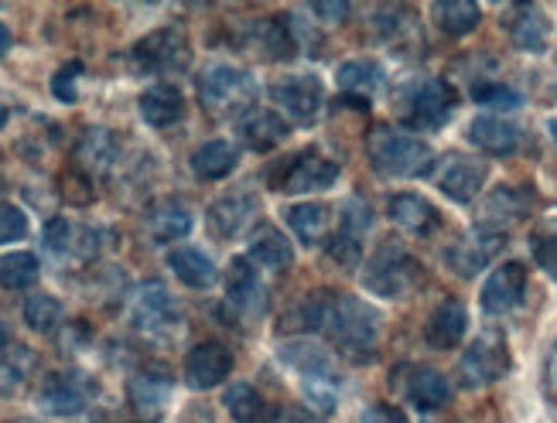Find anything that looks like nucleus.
Instances as JSON below:
<instances>
[{"label": "nucleus", "instance_id": "obj_47", "mask_svg": "<svg viewBox=\"0 0 557 423\" xmlns=\"http://www.w3.org/2000/svg\"><path fill=\"white\" fill-rule=\"evenodd\" d=\"M21 386H24V365L4 359L0 362V396H14L21 393Z\"/></svg>", "mask_w": 557, "mask_h": 423}, {"label": "nucleus", "instance_id": "obj_38", "mask_svg": "<svg viewBox=\"0 0 557 423\" xmlns=\"http://www.w3.org/2000/svg\"><path fill=\"white\" fill-rule=\"evenodd\" d=\"M325 222H329V209L319 202H301V206H290L287 209V226L301 242L314 246L325 233Z\"/></svg>", "mask_w": 557, "mask_h": 423}, {"label": "nucleus", "instance_id": "obj_48", "mask_svg": "<svg viewBox=\"0 0 557 423\" xmlns=\"http://www.w3.org/2000/svg\"><path fill=\"white\" fill-rule=\"evenodd\" d=\"M544 396L550 407H557V341L547 348V359H544Z\"/></svg>", "mask_w": 557, "mask_h": 423}, {"label": "nucleus", "instance_id": "obj_11", "mask_svg": "<svg viewBox=\"0 0 557 423\" xmlns=\"http://www.w3.org/2000/svg\"><path fill=\"white\" fill-rule=\"evenodd\" d=\"M175 380L164 365H144L127 380V410L134 423H158L172 400Z\"/></svg>", "mask_w": 557, "mask_h": 423}, {"label": "nucleus", "instance_id": "obj_44", "mask_svg": "<svg viewBox=\"0 0 557 423\" xmlns=\"http://www.w3.org/2000/svg\"><path fill=\"white\" fill-rule=\"evenodd\" d=\"M72 236H76V226L72 222H65V219H52L45 226V242H48V250L52 253H69L72 250Z\"/></svg>", "mask_w": 557, "mask_h": 423}, {"label": "nucleus", "instance_id": "obj_50", "mask_svg": "<svg viewBox=\"0 0 557 423\" xmlns=\"http://www.w3.org/2000/svg\"><path fill=\"white\" fill-rule=\"evenodd\" d=\"M274 423H322V420L314 416L311 410H305V407H281Z\"/></svg>", "mask_w": 557, "mask_h": 423}, {"label": "nucleus", "instance_id": "obj_12", "mask_svg": "<svg viewBox=\"0 0 557 423\" xmlns=\"http://www.w3.org/2000/svg\"><path fill=\"white\" fill-rule=\"evenodd\" d=\"M506 250V236L493 233V229H469L466 236H458L448 250H445V266L455 273V277L472 281L475 273L486 270L499 253Z\"/></svg>", "mask_w": 557, "mask_h": 423}, {"label": "nucleus", "instance_id": "obj_49", "mask_svg": "<svg viewBox=\"0 0 557 423\" xmlns=\"http://www.w3.org/2000/svg\"><path fill=\"white\" fill-rule=\"evenodd\" d=\"M314 17H322L329 28H335V24H343L349 17V4H311L308 8Z\"/></svg>", "mask_w": 557, "mask_h": 423}, {"label": "nucleus", "instance_id": "obj_30", "mask_svg": "<svg viewBox=\"0 0 557 423\" xmlns=\"http://www.w3.org/2000/svg\"><path fill=\"white\" fill-rule=\"evenodd\" d=\"M168 266H172L175 277L191 287V290H209L215 284V263L196 250V246H178V250L168 253Z\"/></svg>", "mask_w": 557, "mask_h": 423}, {"label": "nucleus", "instance_id": "obj_43", "mask_svg": "<svg viewBox=\"0 0 557 423\" xmlns=\"http://www.w3.org/2000/svg\"><path fill=\"white\" fill-rule=\"evenodd\" d=\"M28 233V215H24L17 206H0V242H14Z\"/></svg>", "mask_w": 557, "mask_h": 423}, {"label": "nucleus", "instance_id": "obj_25", "mask_svg": "<svg viewBox=\"0 0 557 423\" xmlns=\"http://www.w3.org/2000/svg\"><path fill=\"white\" fill-rule=\"evenodd\" d=\"M137 107H140V116L148 127L164 130V127H175V123L185 116V96L172 83H154L140 92Z\"/></svg>", "mask_w": 557, "mask_h": 423}, {"label": "nucleus", "instance_id": "obj_37", "mask_svg": "<svg viewBox=\"0 0 557 423\" xmlns=\"http://www.w3.org/2000/svg\"><path fill=\"white\" fill-rule=\"evenodd\" d=\"M38 273H41V263L35 253H8L0 257V287L4 290H28L32 284H38Z\"/></svg>", "mask_w": 557, "mask_h": 423}, {"label": "nucleus", "instance_id": "obj_17", "mask_svg": "<svg viewBox=\"0 0 557 423\" xmlns=\"http://www.w3.org/2000/svg\"><path fill=\"white\" fill-rule=\"evenodd\" d=\"M523 294H527V266L510 260V263L496 266L486 277L482 294H479V304L490 318H499V314L517 311L520 301H523Z\"/></svg>", "mask_w": 557, "mask_h": 423}, {"label": "nucleus", "instance_id": "obj_4", "mask_svg": "<svg viewBox=\"0 0 557 423\" xmlns=\"http://www.w3.org/2000/svg\"><path fill=\"white\" fill-rule=\"evenodd\" d=\"M458 96L445 79H414L400 89V120L410 130H442L455 113Z\"/></svg>", "mask_w": 557, "mask_h": 423}, {"label": "nucleus", "instance_id": "obj_35", "mask_svg": "<svg viewBox=\"0 0 557 423\" xmlns=\"http://www.w3.org/2000/svg\"><path fill=\"white\" fill-rule=\"evenodd\" d=\"M253 41L260 48V55L263 59H271V62H287V59H295V35H290V24L284 17H268V21H260L257 24V32H253Z\"/></svg>", "mask_w": 557, "mask_h": 423}, {"label": "nucleus", "instance_id": "obj_20", "mask_svg": "<svg viewBox=\"0 0 557 423\" xmlns=\"http://www.w3.org/2000/svg\"><path fill=\"white\" fill-rule=\"evenodd\" d=\"M116 158H120V144L113 137V130H107V127H89L76 140V167L86 174V178H107Z\"/></svg>", "mask_w": 557, "mask_h": 423}, {"label": "nucleus", "instance_id": "obj_51", "mask_svg": "<svg viewBox=\"0 0 557 423\" xmlns=\"http://www.w3.org/2000/svg\"><path fill=\"white\" fill-rule=\"evenodd\" d=\"M11 41H14V38H11V28H8L4 21H0V59H4V55L11 52Z\"/></svg>", "mask_w": 557, "mask_h": 423}, {"label": "nucleus", "instance_id": "obj_13", "mask_svg": "<svg viewBox=\"0 0 557 423\" xmlns=\"http://www.w3.org/2000/svg\"><path fill=\"white\" fill-rule=\"evenodd\" d=\"M534 206H537V195L530 191L527 185H520V188L517 185H499V188H493L486 198H482L475 226L506 236V229L517 226V222H523L530 212H534Z\"/></svg>", "mask_w": 557, "mask_h": 423}, {"label": "nucleus", "instance_id": "obj_7", "mask_svg": "<svg viewBox=\"0 0 557 423\" xmlns=\"http://www.w3.org/2000/svg\"><path fill=\"white\" fill-rule=\"evenodd\" d=\"M127 314H131V325L140 335H151V338H168V335H175L182 325V311L175 304V297L161 281L140 284L131 294Z\"/></svg>", "mask_w": 557, "mask_h": 423}, {"label": "nucleus", "instance_id": "obj_28", "mask_svg": "<svg viewBox=\"0 0 557 423\" xmlns=\"http://www.w3.org/2000/svg\"><path fill=\"white\" fill-rule=\"evenodd\" d=\"M506 28H510L513 45L527 55H541L550 45V17L537 4H517Z\"/></svg>", "mask_w": 557, "mask_h": 423}, {"label": "nucleus", "instance_id": "obj_2", "mask_svg": "<svg viewBox=\"0 0 557 423\" xmlns=\"http://www.w3.org/2000/svg\"><path fill=\"white\" fill-rule=\"evenodd\" d=\"M367 154L383 178H421V174L434 167L431 144H424L421 137H410L397 127H386V123H376L370 130Z\"/></svg>", "mask_w": 557, "mask_h": 423}, {"label": "nucleus", "instance_id": "obj_9", "mask_svg": "<svg viewBox=\"0 0 557 423\" xmlns=\"http://www.w3.org/2000/svg\"><path fill=\"white\" fill-rule=\"evenodd\" d=\"M271 188L274 191H287V195H305V191H322L332 188L338 178V164L325 154H319L314 147L308 151H298L295 158L281 161L277 167H271Z\"/></svg>", "mask_w": 557, "mask_h": 423}, {"label": "nucleus", "instance_id": "obj_8", "mask_svg": "<svg viewBox=\"0 0 557 423\" xmlns=\"http://www.w3.org/2000/svg\"><path fill=\"white\" fill-rule=\"evenodd\" d=\"M188 62L191 45L182 28H158L131 48V65L140 76H172V72L188 69Z\"/></svg>", "mask_w": 557, "mask_h": 423}, {"label": "nucleus", "instance_id": "obj_14", "mask_svg": "<svg viewBox=\"0 0 557 423\" xmlns=\"http://www.w3.org/2000/svg\"><path fill=\"white\" fill-rule=\"evenodd\" d=\"M96 386L79 372H48L38 386V407L52 416H76L89 407Z\"/></svg>", "mask_w": 557, "mask_h": 423}, {"label": "nucleus", "instance_id": "obj_1", "mask_svg": "<svg viewBox=\"0 0 557 423\" xmlns=\"http://www.w3.org/2000/svg\"><path fill=\"white\" fill-rule=\"evenodd\" d=\"M301 314L308 321V328L325 332L329 341L349 362L376 359L383 318L373 304L359 301V297H349V294H311Z\"/></svg>", "mask_w": 557, "mask_h": 423}, {"label": "nucleus", "instance_id": "obj_41", "mask_svg": "<svg viewBox=\"0 0 557 423\" xmlns=\"http://www.w3.org/2000/svg\"><path fill=\"white\" fill-rule=\"evenodd\" d=\"M472 99L479 107H486V110H499V113H510V110H520L523 107V96L513 89V86H506V83H479L472 86Z\"/></svg>", "mask_w": 557, "mask_h": 423}, {"label": "nucleus", "instance_id": "obj_16", "mask_svg": "<svg viewBox=\"0 0 557 423\" xmlns=\"http://www.w3.org/2000/svg\"><path fill=\"white\" fill-rule=\"evenodd\" d=\"M230 372H233V352L223 345V341H199L191 352L185 356V369H182V376H185V386L188 389H212V386H220L223 380H230Z\"/></svg>", "mask_w": 557, "mask_h": 423}, {"label": "nucleus", "instance_id": "obj_32", "mask_svg": "<svg viewBox=\"0 0 557 423\" xmlns=\"http://www.w3.org/2000/svg\"><path fill=\"white\" fill-rule=\"evenodd\" d=\"M335 79H338V86H343V92H352L359 103H367L370 96H376L383 89L386 72H383V65H376L370 59H356V62L338 65Z\"/></svg>", "mask_w": 557, "mask_h": 423}, {"label": "nucleus", "instance_id": "obj_45", "mask_svg": "<svg viewBox=\"0 0 557 423\" xmlns=\"http://www.w3.org/2000/svg\"><path fill=\"white\" fill-rule=\"evenodd\" d=\"M83 72L79 62H69L55 72V79H52V92L55 99H62V103H76V76Z\"/></svg>", "mask_w": 557, "mask_h": 423}, {"label": "nucleus", "instance_id": "obj_22", "mask_svg": "<svg viewBox=\"0 0 557 423\" xmlns=\"http://www.w3.org/2000/svg\"><path fill=\"white\" fill-rule=\"evenodd\" d=\"M469 332V308L458 301V297H448L438 308L431 311L428 318V328H424V338L431 348H442V352H451V348L462 345Z\"/></svg>", "mask_w": 557, "mask_h": 423}, {"label": "nucleus", "instance_id": "obj_19", "mask_svg": "<svg viewBox=\"0 0 557 423\" xmlns=\"http://www.w3.org/2000/svg\"><path fill=\"white\" fill-rule=\"evenodd\" d=\"M257 215V198L250 191H233V195H223L220 202L209 206V229L212 236L220 239H236L239 233H247V226Z\"/></svg>", "mask_w": 557, "mask_h": 423}, {"label": "nucleus", "instance_id": "obj_34", "mask_svg": "<svg viewBox=\"0 0 557 423\" xmlns=\"http://www.w3.org/2000/svg\"><path fill=\"white\" fill-rule=\"evenodd\" d=\"M434 14V24H438V32L448 35V38H466L479 28L482 21V11L472 0H442V4L431 8Z\"/></svg>", "mask_w": 557, "mask_h": 423}, {"label": "nucleus", "instance_id": "obj_46", "mask_svg": "<svg viewBox=\"0 0 557 423\" xmlns=\"http://www.w3.org/2000/svg\"><path fill=\"white\" fill-rule=\"evenodd\" d=\"M362 423H410V416L394 403H373L362 410Z\"/></svg>", "mask_w": 557, "mask_h": 423}, {"label": "nucleus", "instance_id": "obj_6", "mask_svg": "<svg viewBox=\"0 0 557 423\" xmlns=\"http://www.w3.org/2000/svg\"><path fill=\"white\" fill-rule=\"evenodd\" d=\"M510 372V345L499 328H486L458 359V383L466 389H486Z\"/></svg>", "mask_w": 557, "mask_h": 423}, {"label": "nucleus", "instance_id": "obj_31", "mask_svg": "<svg viewBox=\"0 0 557 423\" xmlns=\"http://www.w3.org/2000/svg\"><path fill=\"white\" fill-rule=\"evenodd\" d=\"M239 164V154L230 140H206L196 154H191V171H196V178L202 182H223L236 171Z\"/></svg>", "mask_w": 557, "mask_h": 423}, {"label": "nucleus", "instance_id": "obj_21", "mask_svg": "<svg viewBox=\"0 0 557 423\" xmlns=\"http://www.w3.org/2000/svg\"><path fill=\"white\" fill-rule=\"evenodd\" d=\"M386 215H391L394 226L407 236H431L442 226V212L434 209L428 198L410 195V191L394 195L391 202H386Z\"/></svg>", "mask_w": 557, "mask_h": 423}, {"label": "nucleus", "instance_id": "obj_53", "mask_svg": "<svg viewBox=\"0 0 557 423\" xmlns=\"http://www.w3.org/2000/svg\"><path fill=\"white\" fill-rule=\"evenodd\" d=\"M11 423H41V420H32V416H21V420H11Z\"/></svg>", "mask_w": 557, "mask_h": 423}, {"label": "nucleus", "instance_id": "obj_23", "mask_svg": "<svg viewBox=\"0 0 557 423\" xmlns=\"http://www.w3.org/2000/svg\"><path fill=\"white\" fill-rule=\"evenodd\" d=\"M284 365H290L301 376V383H343L338 380V369L325 348L314 341H290L281 348Z\"/></svg>", "mask_w": 557, "mask_h": 423}, {"label": "nucleus", "instance_id": "obj_5", "mask_svg": "<svg viewBox=\"0 0 557 423\" xmlns=\"http://www.w3.org/2000/svg\"><path fill=\"white\" fill-rule=\"evenodd\" d=\"M418 284H421V263L397 242L380 246L373 260L367 263V273H362V287L376 297H386V301H400Z\"/></svg>", "mask_w": 557, "mask_h": 423}, {"label": "nucleus", "instance_id": "obj_10", "mask_svg": "<svg viewBox=\"0 0 557 423\" xmlns=\"http://www.w3.org/2000/svg\"><path fill=\"white\" fill-rule=\"evenodd\" d=\"M431 178L442 188V195L448 198V202L469 206L479 198V191L486 188L490 164L472 158V154H445L442 161H434Z\"/></svg>", "mask_w": 557, "mask_h": 423}, {"label": "nucleus", "instance_id": "obj_36", "mask_svg": "<svg viewBox=\"0 0 557 423\" xmlns=\"http://www.w3.org/2000/svg\"><path fill=\"white\" fill-rule=\"evenodd\" d=\"M223 407L230 410V416L236 423H268L271 420L268 403H263V396L250 383H233V386H226Z\"/></svg>", "mask_w": 557, "mask_h": 423}, {"label": "nucleus", "instance_id": "obj_33", "mask_svg": "<svg viewBox=\"0 0 557 423\" xmlns=\"http://www.w3.org/2000/svg\"><path fill=\"white\" fill-rule=\"evenodd\" d=\"M247 260L257 263V266H268V270H284V266L295 263V250H290V239L281 229L263 226L250 239V257Z\"/></svg>", "mask_w": 557, "mask_h": 423}, {"label": "nucleus", "instance_id": "obj_27", "mask_svg": "<svg viewBox=\"0 0 557 423\" xmlns=\"http://www.w3.org/2000/svg\"><path fill=\"white\" fill-rule=\"evenodd\" d=\"M287 134H290L287 120L277 116L274 110H250V113H244V120H239V140L257 154H268L274 147H281L287 140Z\"/></svg>", "mask_w": 557, "mask_h": 423}, {"label": "nucleus", "instance_id": "obj_39", "mask_svg": "<svg viewBox=\"0 0 557 423\" xmlns=\"http://www.w3.org/2000/svg\"><path fill=\"white\" fill-rule=\"evenodd\" d=\"M62 314H65V308L52 294H32L28 301H24V325L38 335H52L59 328Z\"/></svg>", "mask_w": 557, "mask_h": 423}, {"label": "nucleus", "instance_id": "obj_3", "mask_svg": "<svg viewBox=\"0 0 557 423\" xmlns=\"http://www.w3.org/2000/svg\"><path fill=\"white\" fill-rule=\"evenodd\" d=\"M257 96V83L247 69L236 65H212L199 79V103L209 116L230 120L239 113H250V103Z\"/></svg>", "mask_w": 557, "mask_h": 423}, {"label": "nucleus", "instance_id": "obj_26", "mask_svg": "<svg viewBox=\"0 0 557 423\" xmlns=\"http://www.w3.org/2000/svg\"><path fill=\"white\" fill-rule=\"evenodd\" d=\"M144 229H148V236L158 246L178 242L191 233V212L178 198H161V202H154L148 215H144Z\"/></svg>", "mask_w": 557, "mask_h": 423}, {"label": "nucleus", "instance_id": "obj_24", "mask_svg": "<svg viewBox=\"0 0 557 423\" xmlns=\"http://www.w3.org/2000/svg\"><path fill=\"white\" fill-rule=\"evenodd\" d=\"M469 140L479 147L482 154H493V158H510L517 147H520V127L503 116H490L482 113L469 123Z\"/></svg>", "mask_w": 557, "mask_h": 423}, {"label": "nucleus", "instance_id": "obj_18", "mask_svg": "<svg viewBox=\"0 0 557 423\" xmlns=\"http://www.w3.org/2000/svg\"><path fill=\"white\" fill-rule=\"evenodd\" d=\"M271 99L274 103L295 120V123H314L322 116V107H325V89L314 76H290L284 83H274L271 86Z\"/></svg>", "mask_w": 557, "mask_h": 423}, {"label": "nucleus", "instance_id": "obj_40", "mask_svg": "<svg viewBox=\"0 0 557 423\" xmlns=\"http://www.w3.org/2000/svg\"><path fill=\"white\" fill-rule=\"evenodd\" d=\"M530 253H534L537 266L547 277L557 281V215H547L534 226V233H530Z\"/></svg>", "mask_w": 557, "mask_h": 423}, {"label": "nucleus", "instance_id": "obj_15", "mask_svg": "<svg viewBox=\"0 0 557 423\" xmlns=\"http://www.w3.org/2000/svg\"><path fill=\"white\" fill-rule=\"evenodd\" d=\"M394 386L404 389L407 403L418 407L424 413L442 410L451 400V386L445 380V372L431 369V365H404L394 372Z\"/></svg>", "mask_w": 557, "mask_h": 423}, {"label": "nucleus", "instance_id": "obj_52", "mask_svg": "<svg viewBox=\"0 0 557 423\" xmlns=\"http://www.w3.org/2000/svg\"><path fill=\"white\" fill-rule=\"evenodd\" d=\"M8 341H11V335H8V328L0 325V348H8Z\"/></svg>", "mask_w": 557, "mask_h": 423}, {"label": "nucleus", "instance_id": "obj_29", "mask_svg": "<svg viewBox=\"0 0 557 423\" xmlns=\"http://www.w3.org/2000/svg\"><path fill=\"white\" fill-rule=\"evenodd\" d=\"M226 297H230V304L236 311H244V314H257L263 311V287H260V277H257V270L247 257H236L226 270Z\"/></svg>", "mask_w": 557, "mask_h": 423}, {"label": "nucleus", "instance_id": "obj_42", "mask_svg": "<svg viewBox=\"0 0 557 423\" xmlns=\"http://www.w3.org/2000/svg\"><path fill=\"white\" fill-rule=\"evenodd\" d=\"M329 257H332L335 263H343V266H356L359 257H362V242H359V236L349 233V229L335 233L332 242H329Z\"/></svg>", "mask_w": 557, "mask_h": 423}]
</instances>
